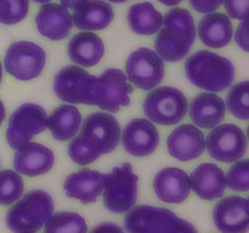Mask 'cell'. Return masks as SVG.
Wrapping results in <instances>:
<instances>
[{"instance_id": "cell-26", "label": "cell", "mask_w": 249, "mask_h": 233, "mask_svg": "<svg viewBox=\"0 0 249 233\" xmlns=\"http://www.w3.org/2000/svg\"><path fill=\"white\" fill-rule=\"evenodd\" d=\"M82 124V116L77 107L62 104L48 116V128L55 140L67 141L77 135Z\"/></svg>"}, {"instance_id": "cell-16", "label": "cell", "mask_w": 249, "mask_h": 233, "mask_svg": "<svg viewBox=\"0 0 249 233\" xmlns=\"http://www.w3.org/2000/svg\"><path fill=\"white\" fill-rule=\"evenodd\" d=\"M168 152L180 162L197 159L206 150L204 135L191 124H182L169 133L167 138Z\"/></svg>"}, {"instance_id": "cell-5", "label": "cell", "mask_w": 249, "mask_h": 233, "mask_svg": "<svg viewBox=\"0 0 249 233\" xmlns=\"http://www.w3.org/2000/svg\"><path fill=\"white\" fill-rule=\"evenodd\" d=\"M139 177L129 163L114 166L105 174L104 204L107 210L114 214L126 213L138 200Z\"/></svg>"}, {"instance_id": "cell-36", "label": "cell", "mask_w": 249, "mask_h": 233, "mask_svg": "<svg viewBox=\"0 0 249 233\" xmlns=\"http://www.w3.org/2000/svg\"><path fill=\"white\" fill-rule=\"evenodd\" d=\"M235 39L237 45L245 51H248V35H247V28H246V21L242 19L241 24L238 26L237 32L235 34Z\"/></svg>"}, {"instance_id": "cell-11", "label": "cell", "mask_w": 249, "mask_h": 233, "mask_svg": "<svg viewBox=\"0 0 249 233\" xmlns=\"http://www.w3.org/2000/svg\"><path fill=\"white\" fill-rule=\"evenodd\" d=\"M206 147L213 159L223 163L240 160L247 152V138L240 126L223 124L207 135Z\"/></svg>"}, {"instance_id": "cell-15", "label": "cell", "mask_w": 249, "mask_h": 233, "mask_svg": "<svg viewBox=\"0 0 249 233\" xmlns=\"http://www.w3.org/2000/svg\"><path fill=\"white\" fill-rule=\"evenodd\" d=\"M216 228L224 233L246 232L249 227L248 199L230 196L216 203L213 210Z\"/></svg>"}, {"instance_id": "cell-21", "label": "cell", "mask_w": 249, "mask_h": 233, "mask_svg": "<svg viewBox=\"0 0 249 233\" xmlns=\"http://www.w3.org/2000/svg\"><path fill=\"white\" fill-rule=\"evenodd\" d=\"M190 187L203 200L220 198L226 188L224 171L215 164L202 163L189 177Z\"/></svg>"}, {"instance_id": "cell-1", "label": "cell", "mask_w": 249, "mask_h": 233, "mask_svg": "<svg viewBox=\"0 0 249 233\" xmlns=\"http://www.w3.org/2000/svg\"><path fill=\"white\" fill-rule=\"evenodd\" d=\"M163 26L155 41L157 55L167 62H178L186 57L196 39L192 15L187 10L175 7L163 17Z\"/></svg>"}, {"instance_id": "cell-19", "label": "cell", "mask_w": 249, "mask_h": 233, "mask_svg": "<svg viewBox=\"0 0 249 233\" xmlns=\"http://www.w3.org/2000/svg\"><path fill=\"white\" fill-rule=\"evenodd\" d=\"M105 184V174L91 169H82L68 175L63 189L68 198L78 199L83 204L97 200Z\"/></svg>"}, {"instance_id": "cell-13", "label": "cell", "mask_w": 249, "mask_h": 233, "mask_svg": "<svg viewBox=\"0 0 249 233\" xmlns=\"http://www.w3.org/2000/svg\"><path fill=\"white\" fill-rule=\"evenodd\" d=\"M80 133L91 140L102 154L116 150L122 136L121 126L117 119L105 112L89 114L84 119Z\"/></svg>"}, {"instance_id": "cell-35", "label": "cell", "mask_w": 249, "mask_h": 233, "mask_svg": "<svg viewBox=\"0 0 249 233\" xmlns=\"http://www.w3.org/2000/svg\"><path fill=\"white\" fill-rule=\"evenodd\" d=\"M224 0H189L192 9L201 14H209L214 12L221 6Z\"/></svg>"}, {"instance_id": "cell-30", "label": "cell", "mask_w": 249, "mask_h": 233, "mask_svg": "<svg viewBox=\"0 0 249 233\" xmlns=\"http://www.w3.org/2000/svg\"><path fill=\"white\" fill-rule=\"evenodd\" d=\"M23 180L14 170L0 172V205H10L23 194Z\"/></svg>"}, {"instance_id": "cell-33", "label": "cell", "mask_w": 249, "mask_h": 233, "mask_svg": "<svg viewBox=\"0 0 249 233\" xmlns=\"http://www.w3.org/2000/svg\"><path fill=\"white\" fill-rule=\"evenodd\" d=\"M237 162V160H236ZM226 186L232 191L247 192L249 189V162L248 159L235 163L229 169L225 177Z\"/></svg>"}, {"instance_id": "cell-43", "label": "cell", "mask_w": 249, "mask_h": 233, "mask_svg": "<svg viewBox=\"0 0 249 233\" xmlns=\"http://www.w3.org/2000/svg\"><path fill=\"white\" fill-rule=\"evenodd\" d=\"M1 79H2V67H1V63H0V84H1Z\"/></svg>"}, {"instance_id": "cell-29", "label": "cell", "mask_w": 249, "mask_h": 233, "mask_svg": "<svg viewBox=\"0 0 249 233\" xmlns=\"http://www.w3.org/2000/svg\"><path fill=\"white\" fill-rule=\"evenodd\" d=\"M101 150L87 136L79 133L68 145V155L78 165H88L99 159Z\"/></svg>"}, {"instance_id": "cell-28", "label": "cell", "mask_w": 249, "mask_h": 233, "mask_svg": "<svg viewBox=\"0 0 249 233\" xmlns=\"http://www.w3.org/2000/svg\"><path fill=\"white\" fill-rule=\"evenodd\" d=\"M88 231L87 221L77 213L60 211L51 215L45 223L48 233H85Z\"/></svg>"}, {"instance_id": "cell-14", "label": "cell", "mask_w": 249, "mask_h": 233, "mask_svg": "<svg viewBox=\"0 0 249 233\" xmlns=\"http://www.w3.org/2000/svg\"><path fill=\"white\" fill-rule=\"evenodd\" d=\"M124 150L134 157H146L152 154L160 143V133L152 121L135 118L129 121L123 130Z\"/></svg>"}, {"instance_id": "cell-8", "label": "cell", "mask_w": 249, "mask_h": 233, "mask_svg": "<svg viewBox=\"0 0 249 233\" xmlns=\"http://www.w3.org/2000/svg\"><path fill=\"white\" fill-rule=\"evenodd\" d=\"M96 79L83 68L67 66L53 78V91L61 101L92 106Z\"/></svg>"}, {"instance_id": "cell-2", "label": "cell", "mask_w": 249, "mask_h": 233, "mask_svg": "<svg viewBox=\"0 0 249 233\" xmlns=\"http://www.w3.org/2000/svg\"><path fill=\"white\" fill-rule=\"evenodd\" d=\"M186 77L195 86L209 92H220L232 85L236 70L229 58L201 50L195 52L185 63Z\"/></svg>"}, {"instance_id": "cell-18", "label": "cell", "mask_w": 249, "mask_h": 233, "mask_svg": "<svg viewBox=\"0 0 249 233\" xmlns=\"http://www.w3.org/2000/svg\"><path fill=\"white\" fill-rule=\"evenodd\" d=\"M153 189L160 200L180 204L190 194L189 175L179 167H164L157 172L153 180Z\"/></svg>"}, {"instance_id": "cell-38", "label": "cell", "mask_w": 249, "mask_h": 233, "mask_svg": "<svg viewBox=\"0 0 249 233\" xmlns=\"http://www.w3.org/2000/svg\"><path fill=\"white\" fill-rule=\"evenodd\" d=\"M100 230H111V231H118V232H122V228L118 227V226L113 225V223H104V225H100L95 228V231H100Z\"/></svg>"}, {"instance_id": "cell-4", "label": "cell", "mask_w": 249, "mask_h": 233, "mask_svg": "<svg viewBox=\"0 0 249 233\" xmlns=\"http://www.w3.org/2000/svg\"><path fill=\"white\" fill-rule=\"evenodd\" d=\"M124 227L133 233L197 232L187 221L178 217L174 211L150 205H139L128 210Z\"/></svg>"}, {"instance_id": "cell-34", "label": "cell", "mask_w": 249, "mask_h": 233, "mask_svg": "<svg viewBox=\"0 0 249 233\" xmlns=\"http://www.w3.org/2000/svg\"><path fill=\"white\" fill-rule=\"evenodd\" d=\"M224 6L231 18L245 19L248 12L249 0H224Z\"/></svg>"}, {"instance_id": "cell-20", "label": "cell", "mask_w": 249, "mask_h": 233, "mask_svg": "<svg viewBox=\"0 0 249 233\" xmlns=\"http://www.w3.org/2000/svg\"><path fill=\"white\" fill-rule=\"evenodd\" d=\"M38 32L50 40H62L73 27L67 7L58 4H44L36 16Z\"/></svg>"}, {"instance_id": "cell-7", "label": "cell", "mask_w": 249, "mask_h": 233, "mask_svg": "<svg viewBox=\"0 0 249 233\" xmlns=\"http://www.w3.org/2000/svg\"><path fill=\"white\" fill-rule=\"evenodd\" d=\"M48 129V114L36 103H24L12 112L6 131L7 143L17 150Z\"/></svg>"}, {"instance_id": "cell-9", "label": "cell", "mask_w": 249, "mask_h": 233, "mask_svg": "<svg viewBox=\"0 0 249 233\" xmlns=\"http://www.w3.org/2000/svg\"><path fill=\"white\" fill-rule=\"evenodd\" d=\"M46 53L41 46L32 41H16L6 51L4 58L5 69L18 80L28 82L36 79L43 72Z\"/></svg>"}, {"instance_id": "cell-10", "label": "cell", "mask_w": 249, "mask_h": 233, "mask_svg": "<svg viewBox=\"0 0 249 233\" xmlns=\"http://www.w3.org/2000/svg\"><path fill=\"white\" fill-rule=\"evenodd\" d=\"M131 92L133 87L128 83V78L123 70L108 68L97 77L92 106L114 113L122 107L130 104Z\"/></svg>"}, {"instance_id": "cell-42", "label": "cell", "mask_w": 249, "mask_h": 233, "mask_svg": "<svg viewBox=\"0 0 249 233\" xmlns=\"http://www.w3.org/2000/svg\"><path fill=\"white\" fill-rule=\"evenodd\" d=\"M108 1L116 2V4H121V2H125V1H128V0H108Z\"/></svg>"}, {"instance_id": "cell-39", "label": "cell", "mask_w": 249, "mask_h": 233, "mask_svg": "<svg viewBox=\"0 0 249 233\" xmlns=\"http://www.w3.org/2000/svg\"><path fill=\"white\" fill-rule=\"evenodd\" d=\"M158 1L167 5V6H175V5H178L179 2H181L182 0H158Z\"/></svg>"}, {"instance_id": "cell-3", "label": "cell", "mask_w": 249, "mask_h": 233, "mask_svg": "<svg viewBox=\"0 0 249 233\" xmlns=\"http://www.w3.org/2000/svg\"><path fill=\"white\" fill-rule=\"evenodd\" d=\"M53 213V200L43 189L29 191L7 211L6 225L14 232H36Z\"/></svg>"}, {"instance_id": "cell-32", "label": "cell", "mask_w": 249, "mask_h": 233, "mask_svg": "<svg viewBox=\"0 0 249 233\" xmlns=\"http://www.w3.org/2000/svg\"><path fill=\"white\" fill-rule=\"evenodd\" d=\"M29 0H0V23L16 24L28 15Z\"/></svg>"}, {"instance_id": "cell-6", "label": "cell", "mask_w": 249, "mask_h": 233, "mask_svg": "<svg viewBox=\"0 0 249 233\" xmlns=\"http://www.w3.org/2000/svg\"><path fill=\"white\" fill-rule=\"evenodd\" d=\"M189 103L180 90L172 86L156 87L143 101V113L160 125H174L186 116Z\"/></svg>"}, {"instance_id": "cell-27", "label": "cell", "mask_w": 249, "mask_h": 233, "mask_svg": "<svg viewBox=\"0 0 249 233\" xmlns=\"http://www.w3.org/2000/svg\"><path fill=\"white\" fill-rule=\"evenodd\" d=\"M128 23L134 33L152 35L162 28L163 16L151 2H139L129 9Z\"/></svg>"}, {"instance_id": "cell-12", "label": "cell", "mask_w": 249, "mask_h": 233, "mask_svg": "<svg viewBox=\"0 0 249 233\" xmlns=\"http://www.w3.org/2000/svg\"><path fill=\"white\" fill-rule=\"evenodd\" d=\"M125 70L128 79L136 87L148 91L164 78V62L151 49L140 48L129 55Z\"/></svg>"}, {"instance_id": "cell-41", "label": "cell", "mask_w": 249, "mask_h": 233, "mask_svg": "<svg viewBox=\"0 0 249 233\" xmlns=\"http://www.w3.org/2000/svg\"><path fill=\"white\" fill-rule=\"evenodd\" d=\"M34 2H38V4H46V2H49L50 0H33Z\"/></svg>"}, {"instance_id": "cell-17", "label": "cell", "mask_w": 249, "mask_h": 233, "mask_svg": "<svg viewBox=\"0 0 249 233\" xmlns=\"http://www.w3.org/2000/svg\"><path fill=\"white\" fill-rule=\"evenodd\" d=\"M55 155L50 148L36 142H28L17 148L14 157V167L18 174L28 177L40 176L50 171Z\"/></svg>"}, {"instance_id": "cell-40", "label": "cell", "mask_w": 249, "mask_h": 233, "mask_svg": "<svg viewBox=\"0 0 249 233\" xmlns=\"http://www.w3.org/2000/svg\"><path fill=\"white\" fill-rule=\"evenodd\" d=\"M4 119H5V107H4V103H2V101L0 100V125L2 124Z\"/></svg>"}, {"instance_id": "cell-25", "label": "cell", "mask_w": 249, "mask_h": 233, "mask_svg": "<svg viewBox=\"0 0 249 233\" xmlns=\"http://www.w3.org/2000/svg\"><path fill=\"white\" fill-rule=\"evenodd\" d=\"M198 35L208 48H224L232 38V23L230 17L221 12H209L199 21Z\"/></svg>"}, {"instance_id": "cell-22", "label": "cell", "mask_w": 249, "mask_h": 233, "mask_svg": "<svg viewBox=\"0 0 249 233\" xmlns=\"http://www.w3.org/2000/svg\"><path fill=\"white\" fill-rule=\"evenodd\" d=\"M114 17L113 9L104 0H85L74 9L72 22L80 31H101Z\"/></svg>"}, {"instance_id": "cell-24", "label": "cell", "mask_w": 249, "mask_h": 233, "mask_svg": "<svg viewBox=\"0 0 249 233\" xmlns=\"http://www.w3.org/2000/svg\"><path fill=\"white\" fill-rule=\"evenodd\" d=\"M104 55V41L92 32H82L75 34L68 44V56L71 60L84 67H92L97 65Z\"/></svg>"}, {"instance_id": "cell-31", "label": "cell", "mask_w": 249, "mask_h": 233, "mask_svg": "<svg viewBox=\"0 0 249 233\" xmlns=\"http://www.w3.org/2000/svg\"><path fill=\"white\" fill-rule=\"evenodd\" d=\"M249 84L247 80L233 85L226 97V107L237 119L247 120L249 118Z\"/></svg>"}, {"instance_id": "cell-23", "label": "cell", "mask_w": 249, "mask_h": 233, "mask_svg": "<svg viewBox=\"0 0 249 233\" xmlns=\"http://www.w3.org/2000/svg\"><path fill=\"white\" fill-rule=\"evenodd\" d=\"M225 102L218 95L204 92L194 99L190 106V118L195 125L212 129L225 118Z\"/></svg>"}, {"instance_id": "cell-37", "label": "cell", "mask_w": 249, "mask_h": 233, "mask_svg": "<svg viewBox=\"0 0 249 233\" xmlns=\"http://www.w3.org/2000/svg\"><path fill=\"white\" fill-rule=\"evenodd\" d=\"M62 6L67 7V9H73L74 10L75 7L79 6L82 2H84L85 0H60Z\"/></svg>"}]
</instances>
